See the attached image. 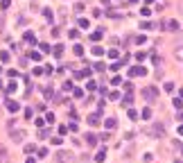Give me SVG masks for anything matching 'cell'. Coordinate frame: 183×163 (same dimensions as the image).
Here are the masks:
<instances>
[{"instance_id":"1","label":"cell","mask_w":183,"mask_h":163,"mask_svg":"<svg viewBox=\"0 0 183 163\" xmlns=\"http://www.w3.org/2000/svg\"><path fill=\"white\" fill-rule=\"evenodd\" d=\"M143 95H145L147 100H156V98H158V88H154V86H147V88L143 91Z\"/></svg>"},{"instance_id":"2","label":"cell","mask_w":183,"mask_h":163,"mask_svg":"<svg viewBox=\"0 0 183 163\" xmlns=\"http://www.w3.org/2000/svg\"><path fill=\"white\" fill-rule=\"evenodd\" d=\"M129 75H131V77H143V75H147V70H145L143 66H133V68L129 70Z\"/></svg>"},{"instance_id":"3","label":"cell","mask_w":183,"mask_h":163,"mask_svg":"<svg viewBox=\"0 0 183 163\" xmlns=\"http://www.w3.org/2000/svg\"><path fill=\"white\" fill-rule=\"evenodd\" d=\"M57 161L59 163H68L70 161V152H59V154H57Z\"/></svg>"},{"instance_id":"4","label":"cell","mask_w":183,"mask_h":163,"mask_svg":"<svg viewBox=\"0 0 183 163\" xmlns=\"http://www.w3.org/2000/svg\"><path fill=\"white\" fill-rule=\"evenodd\" d=\"M165 30H170V32H176V30H179V23H176V21H167V23H165Z\"/></svg>"},{"instance_id":"5","label":"cell","mask_w":183,"mask_h":163,"mask_svg":"<svg viewBox=\"0 0 183 163\" xmlns=\"http://www.w3.org/2000/svg\"><path fill=\"white\" fill-rule=\"evenodd\" d=\"M7 109H9L11 113H16V111L21 109V104H18V102H14V100H9V102H7Z\"/></svg>"},{"instance_id":"6","label":"cell","mask_w":183,"mask_h":163,"mask_svg":"<svg viewBox=\"0 0 183 163\" xmlns=\"http://www.w3.org/2000/svg\"><path fill=\"white\" fill-rule=\"evenodd\" d=\"M23 39H25V41H27L30 45H34V43H36V36H34L32 32H25V36H23Z\"/></svg>"},{"instance_id":"7","label":"cell","mask_w":183,"mask_h":163,"mask_svg":"<svg viewBox=\"0 0 183 163\" xmlns=\"http://www.w3.org/2000/svg\"><path fill=\"white\" fill-rule=\"evenodd\" d=\"M104 125H106V129H113V127H118V120H115V118H109Z\"/></svg>"},{"instance_id":"8","label":"cell","mask_w":183,"mask_h":163,"mask_svg":"<svg viewBox=\"0 0 183 163\" xmlns=\"http://www.w3.org/2000/svg\"><path fill=\"white\" fill-rule=\"evenodd\" d=\"M23 136H25L23 131H14V134H11V140H16V143H21V140H23Z\"/></svg>"},{"instance_id":"9","label":"cell","mask_w":183,"mask_h":163,"mask_svg":"<svg viewBox=\"0 0 183 163\" xmlns=\"http://www.w3.org/2000/svg\"><path fill=\"white\" fill-rule=\"evenodd\" d=\"M88 125H93V127H95V125H99V116H97V113H93L91 118H88Z\"/></svg>"},{"instance_id":"10","label":"cell","mask_w":183,"mask_h":163,"mask_svg":"<svg viewBox=\"0 0 183 163\" xmlns=\"http://www.w3.org/2000/svg\"><path fill=\"white\" fill-rule=\"evenodd\" d=\"M93 55H95V57L104 55V48H102V45H93Z\"/></svg>"},{"instance_id":"11","label":"cell","mask_w":183,"mask_h":163,"mask_svg":"<svg viewBox=\"0 0 183 163\" xmlns=\"http://www.w3.org/2000/svg\"><path fill=\"white\" fill-rule=\"evenodd\" d=\"M86 143H88V145H95V143H97V136H95V134H88V136H86Z\"/></svg>"},{"instance_id":"12","label":"cell","mask_w":183,"mask_h":163,"mask_svg":"<svg viewBox=\"0 0 183 163\" xmlns=\"http://www.w3.org/2000/svg\"><path fill=\"white\" fill-rule=\"evenodd\" d=\"M140 27H143V30H154L156 25H154V23H149V21H145V23H140Z\"/></svg>"},{"instance_id":"13","label":"cell","mask_w":183,"mask_h":163,"mask_svg":"<svg viewBox=\"0 0 183 163\" xmlns=\"http://www.w3.org/2000/svg\"><path fill=\"white\" fill-rule=\"evenodd\" d=\"M102 36H104V32H99V30H97V32H93V34H91V39H93V41H99Z\"/></svg>"},{"instance_id":"14","label":"cell","mask_w":183,"mask_h":163,"mask_svg":"<svg viewBox=\"0 0 183 163\" xmlns=\"http://www.w3.org/2000/svg\"><path fill=\"white\" fill-rule=\"evenodd\" d=\"M143 118H145V120H152V109H145V111H143Z\"/></svg>"},{"instance_id":"15","label":"cell","mask_w":183,"mask_h":163,"mask_svg":"<svg viewBox=\"0 0 183 163\" xmlns=\"http://www.w3.org/2000/svg\"><path fill=\"white\" fill-rule=\"evenodd\" d=\"M52 52H54V55H57V57H61V55H63V45H57V48H54V50H52Z\"/></svg>"},{"instance_id":"16","label":"cell","mask_w":183,"mask_h":163,"mask_svg":"<svg viewBox=\"0 0 183 163\" xmlns=\"http://www.w3.org/2000/svg\"><path fill=\"white\" fill-rule=\"evenodd\" d=\"M38 48H41V50H43V52H50V50H52V48H50V45H48V43H38Z\"/></svg>"},{"instance_id":"17","label":"cell","mask_w":183,"mask_h":163,"mask_svg":"<svg viewBox=\"0 0 183 163\" xmlns=\"http://www.w3.org/2000/svg\"><path fill=\"white\" fill-rule=\"evenodd\" d=\"M14 91H16V84L9 82V84H7V93H14Z\"/></svg>"},{"instance_id":"18","label":"cell","mask_w":183,"mask_h":163,"mask_svg":"<svg viewBox=\"0 0 183 163\" xmlns=\"http://www.w3.org/2000/svg\"><path fill=\"white\" fill-rule=\"evenodd\" d=\"M45 156H48V150L41 147V150H38V159H45Z\"/></svg>"},{"instance_id":"19","label":"cell","mask_w":183,"mask_h":163,"mask_svg":"<svg viewBox=\"0 0 183 163\" xmlns=\"http://www.w3.org/2000/svg\"><path fill=\"white\" fill-rule=\"evenodd\" d=\"M95 161H97V163L104 161V152H97V154H95Z\"/></svg>"},{"instance_id":"20","label":"cell","mask_w":183,"mask_h":163,"mask_svg":"<svg viewBox=\"0 0 183 163\" xmlns=\"http://www.w3.org/2000/svg\"><path fill=\"white\" fill-rule=\"evenodd\" d=\"M174 106H176V109H181V106H183V98H176V100H174Z\"/></svg>"},{"instance_id":"21","label":"cell","mask_w":183,"mask_h":163,"mask_svg":"<svg viewBox=\"0 0 183 163\" xmlns=\"http://www.w3.org/2000/svg\"><path fill=\"white\" fill-rule=\"evenodd\" d=\"M43 16H45L48 21H52V11H50V9H43Z\"/></svg>"},{"instance_id":"22","label":"cell","mask_w":183,"mask_h":163,"mask_svg":"<svg viewBox=\"0 0 183 163\" xmlns=\"http://www.w3.org/2000/svg\"><path fill=\"white\" fill-rule=\"evenodd\" d=\"M165 91H167V93L174 91V84H172V82H165Z\"/></svg>"},{"instance_id":"23","label":"cell","mask_w":183,"mask_h":163,"mask_svg":"<svg viewBox=\"0 0 183 163\" xmlns=\"http://www.w3.org/2000/svg\"><path fill=\"white\" fill-rule=\"evenodd\" d=\"M129 118H131V120H136V118H138V113H136V109H129Z\"/></svg>"},{"instance_id":"24","label":"cell","mask_w":183,"mask_h":163,"mask_svg":"<svg viewBox=\"0 0 183 163\" xmlns=\"http://www.w3.org/2000/svg\"><path fill=\"white\" fill-rule=\"evenodd\" d=\"M75 98L82 100V98H84V91H82V88H75Z\"/></svg>"},{"instance_id":"25","label":"cell","mask_w":183,"mask_h":163,"mask_svg":"<svg viewBox=\"0 0 183 163\" xmlns=\"http://www.w3.org/2000/svg\"><path fill=\"white\" fill-rule=\"evenodd\" d=\"M30 57L34 59V61H41V55H38V52H30Z\"/></svg>"},{"instance_id":"26","label":"cell","mask_w":183,"mask_h":163,"mask_svg":"<svg viewBox=\"0 0 183 163\" xmlns=\"http://www.w3.org/2000/svg\"><path fill=\"white\" fill-rule=\"evenodd\" d=\"M109 100H113V102H115V100H120V93H118V91H115V93H111V95H109Z\"/></svg>"},{"instance_id":"27","label":"cell","mask_w":183,"mask_h":163,"mask_svg":"<svg viewBox=\"0 0 183 163\" xmlns=\"http://www.w3.org/2000/svg\"><path fill=\"white\" fill-rule=\"evenodd\" d=\"M174 55H176V59H181V61H183V48H179V50H176Z\"/></svg>"},{"instance_id":"28","label":"cell","mask_w":183,"mask_h":163,"mask_svg":"<svg viewBox=\"0 0 183 163\" xmlns=\"http://www.w3.org/2000/svg\"><path fill=\"white\" fill-rule=\"evenodd\" d=\"M140 11H143V16H149V14H152V9H149V7H143Z\"/></svg>"},{"instance_id":"29","label":"cell","mask_w":183,"mask_h":163,"mask_svg":"<svg viewBox=\"0 0 183 163\" xmlns=\"http://www.w3.org/2000/svg\"><path fill=\"white\" fill-rule=\"evenodd\" d=\"M120 82H122V79H120V77H118V75H115V77H113V79H111V84H113V86H118V84H120Z\"/></svg>"},{"instance_id":"30","label":"cell","mask_w":183,"mask_h":163,"mask_svg":"<svg viewBox=\"0 0 183 163\" xmlns=\"http://www.w3.org/2000/svg\"><path fill=\"white\" fill-rule=\"evenodd\" d=\"M9 5H11V0H2V9H7Z\"/></svg>"},{"instance_id":"31","label":"cell","mask_w":183,"mask_h":163,"mask_svg":"<svg viewBox=\"0 0 183 163\" xmlns=\"http://www.w3.org/2000/svg\"><path fill=\"white\" fill-rule=\"evenodd\" d=\"M179 120H183V113H179Z\"/></svg>"},{"instance_id":"32","label":"cell","mask_w":183,"mask_h":163,"mask_svg":"<svg viewBox=\"0 0 183 163\" xmlns=\"http://www.w3.org/2000/svg\"><path fill=\"white\" fill-rule=\"evenodd\" d=\"M129 2H138V0H129Z\"/></svg>"},{"instance_id":"33","label":"cell","mask_w":183,"mask_h":163,"mask_svg":"<svg viewBox=\"0 0 183 163\" xmlns=\"http://www.w3.org/2000/svg\"><path fill=\"white\" fill-rule=\"evenodd\" d=\"M176 163H181V161H176Z\"/></svg>"}]
</instances>
